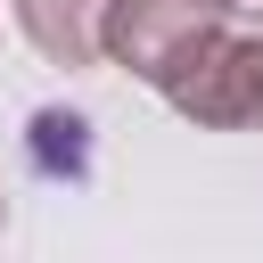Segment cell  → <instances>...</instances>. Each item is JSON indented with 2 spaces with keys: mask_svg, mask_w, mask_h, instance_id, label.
<instances>
[{
  "mask_svg": "<svg viewBox=\"0 0 263 263\" xmlns=\"http://www.w3.org/2000/svg\"><path fill=\"white\" fill-rule=\"evenodd\" d=\"M205 33H222V8H214V0H107L99 58H107V66H123L132 82L164 90V82L197 58V41H205Z\"/></svg>",
  "mask_w": 263,
  "mask_h": 263,
  "instance_id": "cell-1",
  "label": "cell"
},
{
  "mask_svg": "<svg viewBox=\"0 0 263 263\" xmlns=\"http://www.w3.org/2000/svg\"><path fill=\"white\" fill-rule=\"evenodd\" d=\"M164 99L197 132H263V33H205L197 58L164 82Z\"/></svg>",
  "mask_w": 263,
  "mask_h": 263,
  "instance_id": "cell-2",
  "label": "cell"
},
{
  "mask_svg": "<svg viewBox=\"0 0 263 263\" xmlns=\"http://www.w3.org/2000/svg\"><path fill=\"white\" fill-rule=\"evenodd\" d=\"M8 8H16V33H25L49 66H99L107 0H8Z\"/></svg>",
  "mask_w": 263,
  "mask_h": 263,
  "instance_id": "cell-3",
  "label": "cell"
},
{
  "mask_svg": "<svg viewBox=\"0 0 263 263\" xmlns=\"http://www.w3.org/2000/svg\"><path fill=\"white\" fill-rule=\"evenodd\" d=\"M214 8H222V25H255L263 33V0H214Z\"/></svg>",
  "mask_w": 263,
  "mask_h": 263,
  "instance_id": "cell-4",
  "label": "cell"
},
{
  "mask_svg": "<svg viewBox=\"0 0 263 263\" xmlns=\"http://www.w3.org/2000/svg\"><path fill=\"white\" fill-rule=\"evenodd\" d=\"M0 214H8V205H0Z\"/></svg>",
  "mask_w": 263,
  "mask_h": 263,
  "instance_id": "cell-5",
  "label": "cell"
}]
</instances>
